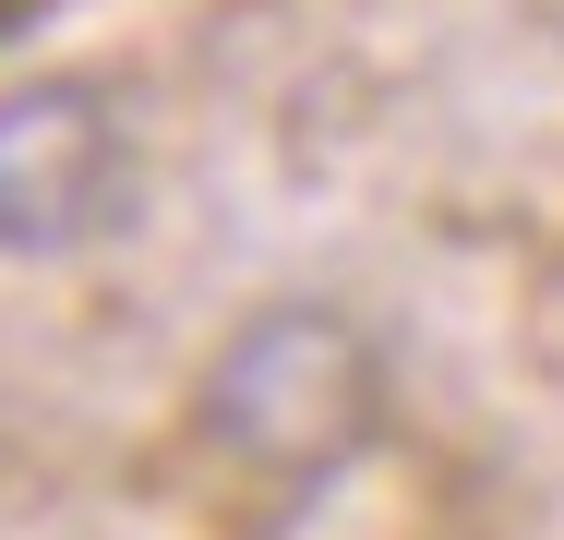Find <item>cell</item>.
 <instances>
[{
  "label": "cell",
  "instance_id": "6da1fadb",
  "mask_svg": "<svg viewBox=\"0 0 564 540\" xmlns=\"http://www.w3.org/2000/svg\"><path fill=\"white\" fill-rule=\"evenodd\" d=\"M384 432V348L348 301H264L193 372V456L228 505H313Z\"/></svg>",
  "mask_w": 564,
  "mask_h": 540
},
{
  "label": "cell",
  "instance_id": "7a4b0ae2",
  "mask_svg": "<svg viewBox=\"0 0 564 540\" xmlns=\"http://www.w3.org/2000/svg\"><path fill=\"white\" fill-rule=\"evenodd\" d=\"M144 193V132L97 73L0 85V264H73Z\"/></svg>",
  "mask_w": 564,
  "mask_h": 540
}]
</instances>
